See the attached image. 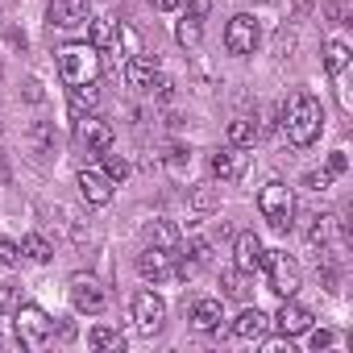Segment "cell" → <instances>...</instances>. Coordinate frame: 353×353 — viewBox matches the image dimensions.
<instances>
[{
  "label": "cell",
  "mask_w": 353,
  "mask_h": 353,
  "mask_svg": "<svg viewBox=\"0 0 353 353\" xmlns=\"http://www.w3.org/2000/svg\"><path fill=\"white\" fill-rule=\"evenodd\" d=\"M320 129H324V108H320V100H316L312 92H295V96L287 100V108H283V133H287V141L299 145V150H307V145L320 141Z\"/></svg>",
  "instance_id": "cell-1"
},
{
  "label": "cell",
  "mask_w": 353,
  "mask_h": 353,
  "mask_svg": "<svg viewBox=\"0 0 353 353\" xmlns=\"http://www.w3.org/2000/svg\"><path fill=\"white\" fill-rule=\"evenodd\" d=\"M100 71H104V59H100L96 46H88V42H71V46L59 50V79H63L67 88L96 83Z\"/></svg>",
  "instance_id": "cell-2"
},
{
  "label": "cell",
  "mask_w": 353,
  "mask_h": 353,
  "mask_svg": "<svg viewBox=\"0 0 353 353\" xmlns=\"http://www.w3.org/2000/svg\"><path fill=\"white\" fill-rule=\"evenodd\" d=\"M258 212H262V221H266L270 229L287 233V229H291V216H295V192H291L283 179L262 183V192H258Z\"/></svg>",
  "instance_id": "cell-3"
},
{
  "label": "cell",
  "mask_w": 353,
  "mask_h": 353,
  "mask_svg": "<svg viewBox=\"0 0 353 353\" xmlns=\"http://www.w3.org/2000/svg\"><path fill=\"white\" fill-rule=\"evenodd\" d=\"M262 270H266V283L279 299H295L303 274H299V262L287 258L283 250H262Z\"/></svg>",
  "instance_id": "cell-4"
},
{
  "label": "cell",
  "mask_w": 353,
  "mask_h": 353,
  "mask_svg": "<svg viewBox=\"0 0 353 353\" xmlns=\"http://www.w3.org/2000/svg\"><path fill=\"white\" fill-rule=\"evenodd\" d=\"M13 328H17V341H21L26 349H46L50 336H54V320H50L38 303H17Z\"/></svg>",
  "instance_id": "cell-5"
},
{
  "label": "cell",
  "mask_w": 353,
  "mask_h": 353,
  "mask_svg": "<svg viewBox=\"0 0 353 353\" xmlns=\"http://www.w3.org/2000/svg\"><path fill=\"white\" fill-rule=\"evenodd\" d=\"M258 42H262V30H258V21H254L250 13L229 17V26H225V50H229V54L250 59V54L258 50Z\"/></svg>",
  "instance_id": "cell-6"
},
{
  "label": "cell",
  "mask_w": 353,
  "mask_h": 353,
  "mask_svg": "<svg viewBox=\"0 0 353 353\" xmlns=\"http://www.w3.org/2000/svg\"><path fill=\"white\" fill-rule=\"evenodd\" d=\"M133 320H137V328H141L145 336L162 332V324H166V303H162V295L137 291V295H133Z\"/></svg>",
  "instance_id": "cell-7"
},
{
  "label": "cell",
  "mask_w": 353,
  "mask_h": 353,
  "mask_svg": "<svg viewBox=\"0 0 353 353\" xmlns=\"http://www.w3.org/2000/svg\"><path fill=\"white\" fill-rule=\"evenodd\" d=\"M71 303H75L79 316H100V312L108 307V295H104V287H100L96 279L75 274V279H71Z\"/></svg>",
  "instance_id": "cell-8"
},
{
  "label": "cell",
  "mask_w": 353,
  "mask_h": 353,
  "mask_svg": "<svg viewBox=\"0 0 353 353\" xmlns=\"http://www.w3.org/2000/svg\"><path fill=\"white\" fill-rule=\"evenodd\" d=\"M75 183H79V196L92 204V208H104V204H112V179L104 170H96V166H83L79 174H75Z\"/></svg>",
  "instance_id": "cell-9"
},
{
  "label": "cell",
  "mask_w": 353,
  "mask_h": 353,
  "mask_svg": "<svg viewBox=\"0 0 353 353\" xmlns=\"http://www.w3.org/2000/svg\"><path fill=\"white\" fill-rule=\"evenodd\" d=\"M88 13H92V0H50L46 21L59 30H79L88 26Z\"/></svg>",
  "instance_id": "cell-10"
},
{
  "label": "cell",
  "mask_w": 353,
  "mask_h": 353,
  "mask_svg": "<svg viewBox=\"0 0 353 353\" xmlns=\"http://www.w3.org/2000/svg\"><path fill=\"white\" fill-rule=\"evenodd\" d=\"M174 258H179V250H158V245H145V250L137 254V274L158 283V279L174 274Z\"/></svg>",
  "instance_id": "cell-11"
},
{
  "label": "cell",
  "mask_w": 353,
  "mask_h": 353,
  "mask_svg": "<svg viewBox=\"0 0 353 353\" xmlns=\"http://www.w3.org/2000/svg\"><path fill=\"white\" fill-rule=\"evenodd\" d=\"M75 133H79V141L88 145V154H104V150H112V137H117L112 125H108L104 117H92V112L79 117V129H75Z\"/></svg>",
  "instance_id": "cell-12"
},
{
  "label": "cell",
  "mask_w": 353,
  "mask_h": 353,
  "mask_svg": "<svg viewBox=\"0 0 353 353\" xmlns=\"http://www.w3.org/2000/svg\"><path fill=\"white\" fill-rule=\"evenodd\" d=\"M245 166H250V154H245L241 145H225V150H216V154H212V174H216L221 183L241 179Z\"/></svg>",
  "instance_id": "cell-13"
},
{
  "label": "cell",
  "mask_w": 353,
  "mask_h": 353,
  "mask_svg": "<svg viewBox=\"0 0 353 353\" xmlns=\"http://www.w3.org/2000/svg\"><path fill=\"white\" fill-rule=\"evenodd\" d=\"M274 328L295 341V336H303V332L312 328V312H307L303 303H295V299H283V307L274 312Z\"/></svg>",
  "instance_id": "cell-14"
},
{
  "label": "cell",
  "mask_w": 353,
  "mask_h": 353,
  "mask_svg": "<svg viewBox=\"0 0 353 353\" xmlns=\"http://www.w3.org/2000/svg\"><path fill=\"white\" fill-rule=\"evenodd\" d=\"M162 67H158V59L154 54H129L125 59V83L129 88H137V92H150V83H154V75H158Z\"/></svg>",
  "instance_id": "cell-15"
},
{
  "label": "cell",
  "mask_w": 353,
  "mask_h": 353,
  "mask_svg": "<svg viewBox=\"0 0 353 353\" xmlns=\"http://www.w3.org/2000/svg\"><path fill=\"white\" fill-rule=\"evenodd\" d=\"M233 266L241 274L262 270V237L258 233H237V241H233Z\"/></svg>",
  "instance_id": "cell-16"
},
{
  "label": "cell",
  "mask_w": 353,
  "mask_h": 353,
  "mask_svg": "<svg viewBox=\"0 0 353 353\" xmlns=\"http://www.w3.org/2000/svg\"><path fill=\"white\" fill-rule=\"evenodd\" d=\"M221 320H225L221 299L204 295V299H196V303H192V328H196V332H216V328H221Z\"/></svg>",
  "instance_id": "cell-17"
},
{
  "label": "cell",
  "mask_w": 353,
  "mask_h": 353,
  "mask_svg": "<svg viewBox=\"0 0 353 353\" xmlns=\"http://www.w3.org/2000/svg\"><path fill=\"white\" fill-rule=\"evenodd\" d=\"M266 324H270V316H262L258 307H241V312L233 316V324H229V328H233V336H237V341H258V336L266 332Z\"/></svg>",
  "instance_id": "cell-18"
},
{
  "label": "cell",
  "mask_w": 353,
  "mask_h": 353,
  "mask_svg": "<svg viewBox=\"0 0 353 353\" xmlns=\"http://www.w3.org/2000/svg\"><path fill=\"white\" fill-rule=\"evenodd\" d=\"M145 241L158 245V250H179L183 245V233H179V225H174V221H154L145 229Z\"/></svg>",
  "instance_id": "cell-19"
},
{
  "label": "cell",
  "mask_w": 353,
  "mask_h": 353,
  "mask_svg": "<svg viewBox=\"0 0 353 353\" xmlns=\"http://www.w3.org/2000/svg\"><path fill=\"white\" fill-rule=\"evenodd\" d=\"M174 38H179V46H188V50H192V46H200V38H204V17L188 9L179 21H174Z\"/></svg>",
  "instance_id": "cell-20"
},
{
  "label": "cell",
  "mask_w": 353,
  "mask_h": 353,
  "mask_svg": "<svg viewBox=\"0 0 353 353\" xmlns=\"http://www.w3.org/2000/svg\"><path fill=\"white\" fill-rule=\"evenodd\" d=\"M112 42H117V21H112V17H92V21H88V46L108 50Z\"/></svg>",
  "instance_id": "cell-21"
},
{
  "label": "cell",
  "mask_w": 353,
  "mask_h": 353,
  "mask_svg": "<svg viewBox=\"0 0 353 353\" xmlns=\"http://www.w3.org/2000/svg\"><path fill=\"white\" fill-rule=\"evenodd\" d=\"M332 233H336V216H332V212H324V216H312L307 245H312V250H328V245H332Z\"/></svg>",
  "instance_id": "cell-22"
},
{
  "label": "cell",
  "mask_w": 353,
  "mask_h": 353,
  "mask_svg": "<svg viewBox=\"0 0 353 353\" xmlns=\"http://www.w3.org/2000/svg\"><path fill=\"white\" fill-rule=\"evenodd\" d=\"M88 345H92V349H100V353H121V349H125V336H121V328L96 324V328L88 332Z\"/></svg>",
  "instance_id": "cell-23"
},
{
  "label": "cell",
  "mask_w": 353,
  "mask_h": 353,
  "mask_svg": "<svg viewBox=\"0 0 353 353\" xmlns=\"http://www.w3.org/2000/svg\"><path fill=\"white\" fill-rule=\"evenodd\" d=\"M225 137H229V145L250 150V145L258 141V125H254L250 117H233V121H229V129H225Z\"/></svg>",
  "instance_id": "cell-24"
},
{
  "label": "cell",
  "mask_w": 353,
  "mask_h": 353,
  "mask_svg": "<svg viewBox=\"0 0 353 353\" xmlns=\"http://www.w3.org/2000/svg\"><path fill=\"white\" fill-rule=\"evenodd\" d=\"M188 204H192V212H216L221 208V188H212V183H200V188H192L188 192Z\"/></svg>",
  "instance_id": "cell-25"
},
{
  "label": "cell",
  "mask_w": 353,
  "mask_h": 353,
  "mask_svg": "<svg viewBox=\"0 0 353 353\" xmlns=\"http://www.w3.org/2000/svg\"><path fill=\"white\" fill-rule=\"evenodd\" d=\"M21 258H30V262L46 266V262L54 258V245H50L42 233H26V237H21Z\"/></svg>",
  "instance_id": "cell-26"
},
{
  "label": "cell",
  "mask_w": 353,
  "mask_h": 353,
  "mask_svg": "<svg viewBox=\"0 0 353 353\" xmlns=\"http://www.w3.org/2000/svg\"><path fill=\"white\" fill-rule=\"evenodd\" d=\"M345 67H349V42L328 38V42H324V71H328V75H341Z\"/></svg>",
  "instance_id": "cell-27"
},
{
  "label": "cell",
  "mask_w": 353,
  "mask_h": 353,
  "mask_svg": "<svg viewBox=\"0 0 353 353\" xmlns=\"http://www.w3.org/2000/svg\"><path fill=\"white\" fill-rule=\"evenodd\" d=\"M96 104H100V92H96V83L71 88V117H75V121L83 117V108H96Z\"/></svg>",
  "instance_id": "cell-28"
},
{
  "label": "cell",
  "mask_w": 353,
  "mask_h": 353,
  "mask_svg": "<svg viewBox=\"0 0 353 353\" xmlns=\"http://www.w3.org/2000/svg\"><path fill=\"white\" fill-rule=\"evenodd\" d=\"M162 162H166L170 174H183V170L192 166V150H188V145H166V158H162Z\"/></svg>",
  "instance_id": "cell-29"
},
{
  "label": "cell",
  "mask_w": 353,
  "mask_h": 353,
  "mask_svg": "<svg viewBox=\"0 0 353 353\" xmlns=\"http://www.w3.org/2000/svg\"><path fill=\"white\" fill-rule=\"evenodd\" d=\"M221 287H225V291H221L225 299H245V295H250V287H245V274H241L237 266H233V270L221 279Z\"/></svg>",
  "instance_id": "cell-30"
},
{
  "label": "cell",
  "mask_w": 353,
  "mask_h": 353,
  "mask_svg": "<svg viewBox=\"0 0 353 353\" xmlns=\"http://www.w3.org/2000/svg\"><path fill=\"white\" fill-rule=\"evenodd\" d=\"M30 141H34L38 154H54V129H50L46 121H38V125L30 129Z\"/></svg>",
  "instance_id": "cell-31"
},
{
  "label": "cell",
  "mask_w": 353,
  "mask_h": 353,
  "mask_svg": "<svg viewBox=\"0 0 353 353\" xmlns=\"http://www.w3.org/2000/svg\"><path fill=\"white\" fill-rule=\"evenodd\" d=\"M104 174H108V179H112V183H125V174H129V162L104 150Z\"/></svg>",
  "instance_id": "cell-32"
},
{
  "label": "cell",
  "mask_w": 353,
  "mask_h": 353,
  "mask_svg": "<svg viewBox=\"0 0 353 353\" xmlns=\"http://www.w3.org/2000/svg\"><path fill=\"white\" fill-rule=\"evenodd\" d=\"M303 188H307V192H328V188H332V174H328V170H307V174H303Z\"/></svg>",
  "instance_id": "cell-33"
},
{
  "label": "cell",
  "mask_w": 353,
  "mask_h": 353,
  "mask_svg": "<svg viewBox=\"0 0 353 353\" xmlns=\"http://www.w3.org/2000/svg\"><path fill=\"white\" fill-rule=\"evenodd\" d=\"M312 336H307V345H312V353H320V349H332L336 345V332H328V328H307Z\"/></svg>",
  "instance_id": "cell-34"
},
{
  "label": "cell",
  "mask_w": 353,
  "mask_h": 353,
  "mask_svg": "<svg viewBox=\"0 0 353 353\" xmlns=\"http://www.w3.org/2000/svg\"><path fill=\"white\" fill-rule=\"evenodd\" d=\"M21 262V245L9 241V237H0V266H17Z\"/></svg>",
  "instance_id": "cell-35"
},
{
  "label": "cell",
  "mask_w": 353,
  "mask_h": 353,
  "mask_svg": "<svg viewBox=\"0 0 353 353\" xmlns=\"http://www.w3.org/2000/svg\"><path fill=\"white\" fill-rule=\"evenodd\" d=\"M17 303H21V291L13 283H0V312H13Z\"/></svg>",
  "instance_id": "cell-36"
},
{
  "label": "cell",
  "mask_w": 353,
  "mask_h": 353,
  "mask_svg": "<svg viewBox=\"0 0 353 353\" xmlns=\"http://www.w3.org/2000/svg\"><path fill=\"white\" fill-rule=\"evenodd\" d=\"M150 92H154L158 100H170V96H174V79H166V75L158 71V75H154V83H150Z\"/></svg>",
  "instance_id": "cell-37"
},
{
  "label": "cell",
  "mask_w": 353,
  "mask_h": 353,
  "mask_svg": "<svg viewBox=\"0 0 353 353\" xmlns=\"http://www.w3.org/2000/svg\"><path fill=\"white\" fill-rule=\"evenodd\" d=\"M345 166H349V158H345V150H332V154H328V166H324V170H328V174H332V179H336V174H345Z\"/></svg>",
  "instance_id": "cell-38"
},
{
  "label": "cell",
  "mask_w": 353,
  "mask_h": 353,
  "mask_svg": "<svg viewBox=\"0 0 353 353\" xmlns=\"http://www.w3.org/2000/svg\"><path fill=\"white\" fill-rule=\"evenodd\" d=\"M150 5H154L158 13H174V9H179V5H183V0H150Z\"/></svg>",
  "instance_id": "cell-39"
},
{
  "label": "cell",
  "mask_w": 353,
  "mask_h": 353,
  "mask_svg": "<svg viewBox=\"0 0 353 353\" xmlns=\"http://www.w3.org/2000/svg\"><path fill=\"white\" fill-rule=\"evenodd\" d=\"M26 100H34V104L42 100V83H38V79H30V83H26Z\"/></svg>",
  "instance_id": "cell-40"
},
{
  "label": "cell",
  "mask_w": 353,
  "mask_h": 353,
  "mask_svg": "<svg viewBox=\"0 0 353 353\" xmlns=\"http://www.w3.org/2000/svg\"><path fill=\"white\" fill-rule=\"evenodd\" d=\"M258 5H274V0H258Z\"/></svg>",
  "instance_id": "cell-41"
},
{
  "label": "cell",
  "mask_w": 353,
  "mask_h": 353,
  "mask_svg": "<svg viewBox=\"0 0 353 353\" xmlns=\"http://www.w3.org/2000/svg\"><path fill=\"white\" fill-rule=\"evenodd\" d=\"M104 5H112V0H104Z\"/></svg>",
  "instance_id": "cell-42"
},
{
  "label": "cell",
  "mask_w": 353,
  "mask_h": 353,
  "mask_svg": "<svg viewBox=\"0 0 353 353\" xmlns=\"http://www.w3.org/2000/svg\"><path fill=\"white\" fill-rule=\"evenodd\" d=\"M0 129H5V121H0Z\"/></svg>",
  "instance_id": "cell-43"
}]
</instances>
